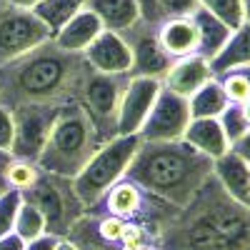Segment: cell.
<instances>
[{"instance_id":"42","label":"cell","mask_w":250,"mask_h":250,"mask_svg":"<svg viewBox=\"0 0 250 250\" xmlns=\"http://www.w3.org/2000/svg\"><path fill=\"white\" fill-rule=\"evenodd\" d=\"M155 250H158V248H155Z\"/></svg>"},{"instance_id":"36","label":"cell","mask_w":250,"mask_h":250,"mask_svg":"<svg viewBox=\"0 0 250 250\" xmlns=\"http://www.w3.org/2000/svg\"><path fill=\"white\" fill-rule=\"evenodd\" d=\"M230 150H233L238 158H243V160L250 165V130H248V133H245V135H243L238 143H233V145H230Z\"/></svg>"},{"instance_id":"17","label":"cell","mask_w":250,"mask_h":250,"mask_svg":"<svg viewBox=\"0 0 250 250\" xmlns=\"http://www.w3.org/2000/svg\"><path fill=\"white\" fill-rule=\"evenodd\" d=\"M193 145L195 150H200L203 155L208 158H223L225 153H230V143H228L225 133H223V125L218 118H198V120H190L185 130V138Z\"/></svg>"},{"instance_id":"26","label":"cell","mask_w":250,"mask_h":250,"mask_svg":"<svg viewBox=\"0 0 250 250\" xmlns=\"http://www.w3.org/2000/svg\"><path fill=\"white\" fill-rule=\"evenodd\" d=\"M220 80V88L228 98V103H235V105H243L245 100H250V78L245 73V68L230 70L218 78Z\"/></svg>"},{"instance_id":"35","label":"cell","mask_w":250,"mask_h":250,"mask_svg":"<svg viewBox=\"0 0 250 250\" xmlns=\"http://www.w3.org/2000/svg\"><path fill=\"white\" fill-rule=\"evenodd\" d=\"M58 243H60V238H55V235H40V238H35V240H30V243H25V250H55L58 248Z\"/></svg>"},{"instance_id":"10","label":"cell","mask_w":250,"mask_h":250,"mask_svg":"<svg viewBox=\"0 0 250 250\" xmlns=\"http://www.w3.org/2000/svg\"><path fill=\"white\" fill-rule=\"evenodd\" d=\"M123 43L128 45L133 65H130V78H155L163 80L173 68V58L163 50L158 40V25H150L145 20H138L128 30L118 33Z\"/></svg>"},{"instance_id":"2","label":"cell","mask_w":250,"mask_h":250,"mask_svg":"<svg viewBox=\"0 0 250 250\" xmlns=\"http://www.w3.org/2000/svg\"><path fill=\"white\" fill-rule=\"evenodd\" d=\"M158 250H250V208L210 175L158 235Z\"/></svg>"},{"instance_id":"22","label":"cell","mask_w":250,"mask_h":250,"mask_svg":"<svg viewBox=\"0 0 250 250\" xmlns=\"http://www.w3.org/2000/svg\"><path fill=\"white\" fill-rule=\"evenodd\" d=\"M83 5H85V0H43L33 8V13L48 25L50 35L55 38L83 10Z\"/></svg>"},{"instance_id":"34","label":"cell","mask_w":250,"mask_h":250,"mask_svg":"<svg viewBox=\"0 0 250 250\" xmlns=\"http://www.w3.org/2000/svg\"><path fill=\"white\" fill-rule=\"evenodd\" d=\"M13 163H15L13 153L0 148V195H5V193L10 190V188H8V170H10Z\"/></svg>"},{"instance_id":"28","label":"cell","mask_w":250,"mask_h":250,"mask_svg":"<svg viewBox=\"0 0 250 250\" xmlns=\"http://www.w3.org/2000/svg\"><path fill=\"white\" fill-rule=\"evenodd\" d=\"M40 175V168L33 163H23V160H15L10 165V170H8V188L10 190H18V193H23L28 190V188L38 180Z\"/></svg>"},{"instance_id":"13","label":"cell","mask_w":250,"mask_h":250,"mask_svg":"<svg viewBox=\"0 0 250 250\" xmlns=\"http://www.w3.org/2000/svg\"><path fill=\"white\" fill-rule=\"evenodd\" d=\"M83 55L90 62V68L98 73H130V65H133L128 45L123 43V38L118 33H110V30H103L83 50Z\"/></svg>"},{"instance_id":"38","label":"cell","mask_w":250,"mask_h":250,"mask_svg":"<svg viewBox=\"0 0 250 250\" xmlns=\"http://www.w3.org/2000/svg\"><path fill=\"white\" fill-rule=\"evenodd\" d=\"M5 5H15V8H28V10H33L38 3H43V0H3Z\"/></svg>"},{"instance_id":"39","label":"cell","mask_w":250,"mask_h":250,"mask_svg":"<svg viewBox=\"0 0 250 250\" xmlns=\"http://www.w3.org/2000/svg\"><path fill=\"white\" fill-rule=\"evenodd\" d=\"M240 110H243V118H245V123L250 125V100H245L243 105H240Z\"/></svg>"},{"instance_id":"9","label":"cell","mask_w":250,"mask_h":250,"mask_svg":"<svg viewBox=\"0 0 250 250\" xmlns=\"http://www.w3.org/2000/svg\"><path fill=\"white\" fill-rule=\"evenodd\" d=\"M45 40H53V35L33 10L15 5L0 8V65L43 45Z\"/></svg>"},{"instance_id":"5","label":"cell","mask_w":250,"mask_h":250,"mask_svg":"<svg viewBox=\"0 0 250 250\" xmlns=\"http://www.w3.org/2000/svg\"><path fill=\"white\" fill-rule=\"evenodd\" d=\"M140 148V138L138 135H118L110 143H105L103 148L88 160V165L80 170L78 178H73V188L80 198V203L93 208L95 203L103 200L110 188L125 178V170Z\"/></svg>"},{"instance_id":"33","label":"cell","mask_w":250,"mask_h":250,"mask_svg":"<svg viewBox=\"0 0 250 250\" xmlns=\"http://www.w3.org/2000/svg\"><path fill=\"white\" fill-rule=\"evenodd\" d=\"M135 3H138V10H140V20H145V23H150V25L163 23L158 0H135Z\"/></svg>"},{"instance_id":"14","label":"cell","mask_w":250,"mask_h":250,"mask_svg":"<svg viewBox=\"0 0 250 250\" xmlns=\"http://www.w3.org/2000/svg\"><path fill=\"white\" fill-rule=\"evenodd\" d=\"M210 80H213L210 62L200 55H188V58H180L173 62L168 75L163 78V88L175 95H183V98H193Z\"/></svg>"},{"instance_id":"41","label":"cell","mask_w":250,"mask_h":250,"mask_svg":"<svg viewBox=\"0 0 250 250\" xmlns=\"http://www.w3.org/2000/svg\"><path fill=\"white\" fill-rule=\"evenodd\" d=\"M243 13H245V23L250 25V0H243Z\"/></svg>"},{"instance_id":"11","label":"cell","mask_w":250,"mask_h":250,"mask_svg":"<svg viewBox=\"0 0 250 250\" xmlns=\"http://www.w3.org/2000/svg\"><path fill=\"white\" fill-rule=\"evenodd\" d=\"M190 105L188 98L175 95L170 90H160L158 100L145 118L143 128L138 130L140 143H165V140H183L185 130L190 125Z\"/></svg>"},{"instance_id":"16","label":"cell","mask_w":250,"mask_h":250,"mask_svg":"<svg viewBox=\"0 0 250 250\" xmlns=\"http://www.w3.org/2000/svg\"><path fill=\"white\" fill-rule=\"evenodd\" d=\"M213 175L225 188L228 195L243 203L245 208H250V165L243 158H238L233 150L225 153L223 158L215 160Z\"/></svg>"},{"instance_id":"3","label":"cell","mask_w":250,"mask_h":250,"mask_svg":"<svg viewBox=\"0 0 250 250\" xmlns=\"http://www.w3.org/2000/svg\"><path fill=\"white\" fill-rule=\"evenodd\" d=\"M213 158L195 150L188 140L140 143L125 178L175 208H183L213 175Z\"/></svg>"},{"instance_id":"23","label":"cell","mask_w":250,"mask_h":250,"mask_svg":"<svg viewBox=\"0 0 250 250\" xmlns=\"http://www.w3.org/2000/svg\"><path fill=\"white\" fill-rule=\"evenodd\" d=\"M188 105H190V118L193 120H198V118H218L228 108V98L220 88V80L213 78L210 83H205L193 98H188Z\"/></svg>"},{"instance_id":"19","label":"cell","mask_w":250,"mask_h":250,"mask_svg":"<svg viewBox=\"0 0 250 250\" xmlns=\"http://www.w3.org/2000/svg\"><path fill=\"white\" fill-rule=\"evenodd\" d=\"M248 65H250V25L245 23L230 33L223 50L210 60V70H213V78H220L230 70L248 68Z\"/></svg>"},{"instance_id":"12","label":"cell","mask_w":250,"mask_h":250,"mask_svg":"<svg viewBox=\"0 0 250 250\" xmlns=\"http://www.w3.org/2000/svg\"><path fill=\"white\" fill-rule=\"evenodd\" d=\"M163 90V80L155 78H130L128 90L120 103V118H118V135H138L145 118L150 115L158 93Z\"/></svg>"},{"instance_id":"20","label":"cell","mask_w":250,"mask_h":250,"mask_svg":"<svg viewBox=\"0 0 250 250\" xmlns=\"http://www.w3.org/2000/svg\"><path fill=\"white\" fill-rule=\"evenodd\" d=\"M100 33H103L100 20H98L90 10L83 8V10H80V13H78V15L70 20V23L53 38V40H55L60 48H65V50L83 53V50H85Z\"/></svg>"},{"instance_id":"1","label":"cell","mask_w":250,"mask_h":250,"mask_svg":"<svg viewBox=\"0 0 250 250\" xmlns=\"http://www.w3.org/2000/svg\"><path fill=\"white\" fill-rule=\"evenodd\" d=\"M83 53L45 40L10 62L0 65V105L10 113L20 105H68L78 103L80 88L90 75Z\"/></svg>"},{"instance_id":"25","label":"cell","mask_w":250,"mask_h":250,"mask_svg":"<svg viewBox=\"0 0 250 250\" xmlns=\"http://www.w3.org/2000/svg\"><path fill=\"white\" fill-rule=\"evenodd\" d=\"M198 5L208 10L213 18H218L230 30H238L240 25H245L243 0H198Z\"/></svg>"},{"instance_id":"37","label":"cell","mask_w":250,"mask_h":250,"mask_svg":"<svg viewBox=\"0 0 250 250\" xmlns=\"http://www.w3.org/2000/svg\"><path fill=\"white\" fill-rule=\"evenodd\" d=\"M0 250H25V240L15 233H8L0 238Z\"/></svg>"},{"instance_id":"24","label":"cell","mask_w":250,"mask_h":250,"mask_svg":"<svg viewBox=\"0 0 250 250\" xmlns=\"http://www.w3.org/2000/svg\"><path fill=\"white\" fill-rule=\"evenodd\" d=\"M13 233L20 235L25 243H30V240H35V238H40V235H45V220H43V215H40V210H38L35 205L20 200Z\"/></svg>"},{"instance_id":"15","label":"cell","mask_w":250,"mask_h":250,"mask_svg":"<svg viewBox=\"0 0 250 250\" xmlns=\"http://www.w3.org/2000/svg\"><path fill=\"white\" fill-rule=\"evenodd\" d=\"M158 40H160L163 50L173 60H180V58H188V55H198V48H200L198 25H195V20L190 15L165 18L163 23H158Z\"/></svg>"},{"instance_id":"21","label":"cell","mask_w":250,"mask_h":250,"mask_svg":"<svg viewBox=\"0 0 250 250\" xmlns=\"http://www.w3.org/2000/svg\"><path fill=\"white\" fill-rule=\"evenodd\" d=\"M193 20H195V25H198V35H200V48H198V55L200 58H205L208 62H210L220 50H223V45L228 43V38H230V28L228 25H223L218 18H213L208 10H203L200 5H198V10L190 15Z\"/></svg>"},{"instance_id":"18","label":"cell","mask_w":250,"mask_h":250,"mask_svg":"<svg viewBox=\"0 0 250 250\" xmlns=\"http://www.w3.org/2000/svg\"><path fill=\"white\" fill-rule=\"evenodd\" d=\"M83 8L90 10L100 20L103 30H110V33H123L140 20L135 0H85Z\"/></svg>"},{"instance_id":"40","label":"cell","mask_w":250,"mask_h":250,"mask_svg":"<svg viewBox=\"0 0 250 250\" xmlns=\"http://www.w3.org/2000/svg\"><path fill=\"white\" fill-rule=\"evenodd\" d=\"M55 250H78V248H75V245H73V243H68V240H60V243H58V248H55Z\"/></svg>"},{"instance_id":"4","label":"cell","mask_w":250,"mask_h":250,"mask_svg":"<svg viewBox=\"0 0 250 250\" xmlns=\"http://www.w3.org/2000/svg\"><path fill=\"white\" fill-rule=\"evenodd\" d=\"M90 118L78 103H68L58 113V120L48 135V143L38 158V168L60 178H78L88 160L103 148Z\"/></svg>"},{"instance_id":"29","label":"cell","mask_w":250,"mask_h":250,"mask_svg":"<svg viewBox=\"0 0 250 250\" xmlns=\"http://www.w3.org/2000/svg\"><path fill=\"white\" fill-rule=\"evenodd\" d=\"M18 208H20V193L18 190H8L5 195H0V238L13 233Z\"/></svg>"},{"instance_id":"8","label":"cell","mask_w":250,"mask_h":250,"mask_svg":"<svg viewBox=\"0 0 250 250\" xmlns=\"http://www.w3.org/2000/svg\"><path fill=\"white\" fill-rule=\"evenodd\" d=\"M62 105H20L13 110V143L10 153L15 160L38 163L48 135L58 120Z\"/></svg>"},{"instance_id":"31","label":"cell","mask_w":250,"mask_h":250,"mask_svg":"<svg viewBox=\"0 0 250 250\" xmlns=\"http://www.w3.org/2000/svg\"><path fill=\"white\" fill-rule=\"evenodd\" d=\"M160 3V18H185L198 10V0H158Z\"/></svg>"},{"instance_id":"6","label":"cell","mask_w":250,"mask_h":250,"mask_svg":"<svg viewBox=\"0 0 250 250\" xmlns=\"http://www.w3.org/2000/svg\"><path fill=\"white\" fill-rule=\"evenodd\" d=\"M20 200L35 205L45 220V233L60 240L68 238L73 223L85 213V205L80 203L73 180L53 173H43V170H40L38 180L28 190L20 193Z\"/></svg>"},{"instance_id":"30","label":"cell","mask_w":250,"mask_h":250,"mask_svg":"<svg viewBox=\"0 0 250 250\" xmlns=\"http://www.w3.org/2000/svg\"><path fill=\"white\" fill-rule=\"evenodd\" d=\"M93 215V213H90ZM95 225H98V233L103 240H108L110 245H118L120 248V240H123V233H125V223L123 218H115V215H95ZM123 250V248H120Z\"/></svg>"},{"instance_id":"27","label":"cell","mask_w":250,"mask_h":250,"mask_svg":"<svg viewBox=\"0 0 250 250\" xmlns=\"http://www.w3.org/2000/svg\"><path fill=\"white\" fill-rule=\"evenodd\" d=\"M218 120H220V125H223V133H225V138H228V143H238L248 130H250V125L245 123V118H243V110H240V105H235V103H228V108L218 115Z\"/></svg>"},{"instance_id":"32","label":"cell","mask_w":250,"mask_h":250,"mask_svg":"<svg viewBox=\"0 0 250 250\" xmlns=\"http://www.w3.org/2000/svg\"><path fill=\"white\" fill-rule=\"evenodd\" d=\"M13 143V113L0 105V148L10 150Z\"/></svg>"},{"instance_id":"7","label":"cell","mask_w":250,"mask_h":250,"mask_svg":"<svg viewBox=\"0 0 250 250\" xmlns=\"http://www.w3.org/2000/svg\"><path fill=\"white\" fill-rule=\"evenodd\" d=\"M130 73H98L90 70L78 95V105L85 110L93 128L103 143L118 138L120 103L128 90Z\"/></svg>"}]
</instances>
